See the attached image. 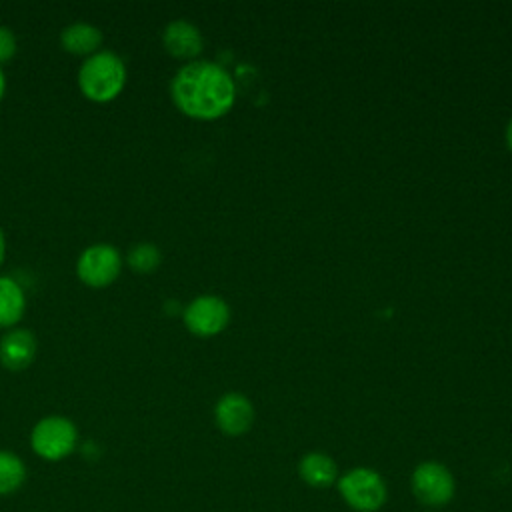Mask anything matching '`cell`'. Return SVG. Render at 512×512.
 Listing matches in <instances>:
<instances>
[{
	"mask_svg": "<svg viewBox=\"0 0 512 512\" xmlns=\"http://www.w3.org/2000/svg\"><path fill=\"white\" fill-rule=\"evenodd\" d=\"M102 32L90 22H72L60 30V46L74 56H92L102 50Z\"/></svg>",
	"mask_w": 512,
	"mask_h": 512,
	"instance_id": "cell-11",
	"label": "cell"
},
{
	"mask_svg": "<svg viewBox=\"0 0 512 512\" xmlns=\"http://www.w3.org/2000/svg\"><path fill=\"white\" fill-rule=\"evenodd\" d=\"M338 492L356 512H374L386 502V482L372 468H352L338 478Z\"/></svg>",
	"mask_w": 512,
	"mask_h": 512,
	"instance_id": "cell-4",
	"label": "cell"
},
{
	"mask_svg": "<svg viewBox=\"0 0 512 512\" xmlns=\"http://www.w3.org/2000/svg\"><path fill=\"white\" fill-rule=\"evenodd\" d=\"M28 478L24 460L12 450H0V496L16 494Z\"/></svg>",
	"mask_w": 512,
	"mask_h": 512,
	"instance_id": "cell-14",
	"label": "cell"
},
{
	"mask_svg": "<svg viewBox=\"0 0 512 512\" xmlns=\"http://www.w3.org/2000/svg\"><path fill=\"white\" fill-rule=\"evenodd\" d=\"M36 338L26 328H10L0 338V362L10 372L26 370L36 358Z\"/></svg>",
	"mask_w": 512,
	"mask_h": 512,
	"instance_id": "cell-10",
	"label": "cell"
},
{
	"mask_svg": "<svg viewBox=\"0 0 512 512\" xmlns=\"http://www.w3.org/2000/svg\"><path fill=\"white\" fill-rule=\"evenodd\" d=\"M162 46L174 58L196 60V56L202 52L204 38L196 24H192L184 18H176L164 26Z\"/></svg>",
	"mask_w": 512,
	"mask_h": 512,
	"instance_id": "cell-9",
	"label": "cell"
},
{
	"mask_svg": "<svg viewBox=\"0 0 512 512\" xmlns=\"http://www.w3.org/2000/svg\"><path fill=\"white\" fill-rule=\"evenodd\" d=\"M30 448L46 462H60L78 448V428L62 414L44 416L32 426Z\"/></svg>",
	"mask_w": 512,
	"mask_h": 512,
	"instance_id": "cell-3",
	"label": "cell"
},
{
	"mask_svg": "<svg viewBox=\"0 0 512 512\" xmlns=\"http://www.w3.org/2000/svg\"><path fill=\"white\" fill-rule=\"evenodd\" d=\"M26 310V294L12 276H0V328H16Z\"/></svg>",
	"mask_w": 512,
	"mask_h": 512,
	"instance_id": "cell-13",
	"label": "cell"
},
{
	"mask_svg": "<svg viewBox=\"0 0 512 512\" xmlns=\"http://www.w3.org/2000/svg\"><path fill=\"white\" fill-rule=\"evenodd\" d=\"M300 478L312 488H326L338 480L336 462L324 452H308L298 462Z\"/></svg>",
	"mask_w": 512,
	"mask_h": 512,
	"instance_id": "cell-12",
	"label": "cell"
},
{
	"mask_svg": "<svg viewBox=\"0 0 512 512\" xmlns=\"http://www.w3.org/2000/svg\"><path fill=\"white\" fill-rule=\"evenodd\" d=\"M162 262V252L152 242H136L126 254V264L136 274H152Z\"/></svg>",
	"mask_w": 512,
	"mask_h": 512,
	"instance_id": "cell-15",
	"label": "cell"
},
{
	"mask_svg": "<svg viewBox=\"0 0 512 512\" xmlns=\"http://www.w3.org/2000/svg\"><path fill=\"white\" fill-rule=\"evenodd\" d=\"M4 92H6V76H4V70L0 68V102L4 98Z\"/></svg>",
	"mask_w": 512,
	"mask_h": 512,
	"instance_id": "cell-18",
	"label": "cell"
},
{
	"mask_svg": "<svg viewBox=\"0 0 512 512\" xmlns=\"http://www.w3.org/2000/svg\"><path fill=\"white\" fill-rule=\"evenodd\" d=\"M506 142H508V146H510V150H512V118H510V122H508V126H506Z\"/></svg>",
	"mask_w": 512,
	"mask_h": 512,
	"instance_id": "cell-19",
	"label": "cell"
},
{
	"mask_svg": "<svg viewBox=\"0 0 512 512\" xmlns=\"http://www.w3.org/2000/svg\"><path fill=\"white\" fill-rule=\"evenodd\" d=\"M214 422L226 436H242L254 422V406L240 392H226L214 406Z\"/></svg>",
	"mask_w": 512,
	"mask_h": 512,
	"instance_id": "cell-8",
	"label": "cell"
},
{
	"mask_svg": "<svg viewBox=\"0 0 512 512\" xmlns=\"http://www.w3.org/2000/svg\"><path fill=\"white\" fill-rule=\"evenodd\" d=\"M182 320L188 332L200 338H208L220 334L228 326L230 308L220 296L202 294L186 304L182 310Z\"/></svg>",
	"mask_w": 512,
	"mask_h": 512,
	"instance_id": "cell-7",
	"label": "cell"
},
{
	"mask_svg": "<svg viewBox=\"0 0 512 512\" xmlns=\"http://www.w3.org/2000/svg\"><path fill=\"white\" fill-rule=\"evenodd\" d=\"M410 486H412L414 496L426 506H444V504H448L454 496V490H456L452 472L436 460L420 462L412 470Z\"/></svg>",
	"mask_w": 512,
	"mask_h": 512,
	"instance_id": "cell-6",
	"label": "cell"
},
{
	"mask_svg": "<svg viewBox=\"0 0 512 512\" xmlns=\"http://www.w3.org/2000/svg\"><path fill=\"white\" fill-rule=\"evenodd\" d=\"M126 64L112 50H98L84 58L78 70V88L84 98L96 104L112 102L126 86Z\"/></svg>",
	"mask_w": 512,
	"mask_h": 512,
	"instance_id": "cell-2",
	"label": "cell"
},
{
	"mask_svg": "<svg viewBox=\"0 0 512 512\" xmlns=\"http://www.w3.org/2000/svg\"><path fill=\"white\" fill-rule=\"evenodd\" d=\"M174 106L194 120H216L236 100V84L230 72L210 60H190L170 80Z\"/></svg>",
	"mask_w": 512,
	"mask_h": 512,
	"instance_id": "cell-1",
	"label": "cell"
},
{
	"mask_svg": "<svg viewBox=\"0 0 512 512\" xmlns=\"http://www.w3.org/2000/svg\"><path fill=\"white\" fill-rule=\"evenodd\" d=\"M16 50H18V42L14 32L8 26L0 24V64L12 60Z\"/></svg>",
	"mask_w": 512,
	"mask_h": 512,
	"instance_id": "cell-16",
	"label": "cell"
},
{
	"mask_svg": "<svg viewBox=\"0 0 512 512\" xmlns=\"http://www.w3.org/2000/svg\"><path fill=\"white\" fill-rule=\"evenodd\" d=\"M4 256H6V238H4V232L0 228V266L4 262Z\"/></svg>",
	"mask_w": 512,
	"mask_h": 512,
	"instance_id": "cell-17",
	"label": "cell"
},
{
	"mask_svg": "<svg viewBox=\"0 0 512 512\" xmlns=\"http://www.w3.org/2000/svg\"><path fill=\"white\" fill-rule=\"evenodd\" d=\"M124 258L112 244L98 242L84 248L76 260V276L90 288L110 286L122 272Z\"/></svg>",
	"mask_w": 512,
	"mask_h": 512,
	"instance_id": "cell-5",
	"label": "cell"
}]
</instances>
